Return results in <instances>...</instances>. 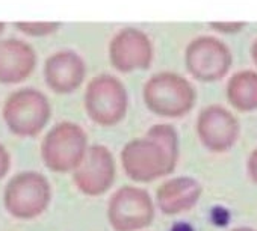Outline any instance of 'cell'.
<instances>
[{"mask_svg":"<svg viewBox=\"0 0 257 231\" xmlns=\"http://www.w3.org/2000/svg\"><path fill=\"white\" fill-rule=\"evenodd\" d=\"M179 135L171 124H155L146 136L128 141L121 151L124 174L135 183H152L174 172L179 162Z\"/></svg>","mask_w":257,"mask_h":231,"instance_id":"cell-1","label":"cell"},{"mask_svg":"<svg viewBox=\"0 0 257 231\" xmlns=\"http://www.w3.org/2000/svg\"><path fill=\"white\" fill-rule=\"evenodd\" d=\"M143 100L146 107L162 118H182L194 109L197 91L182 74L161 71L144 83Z\"/></svg>","mask_w":257,"mask_h":231,"instance_id":"cell-2","label":"cell"},{"mask_svg":"<svg viewBox=\"0 0 257 231\" xmlns=\"http://www.w3.org/2000/svg\"><path fill=\"white\" fill-rule=\"evenodd\" d=\"M2 118L17 138H35L52 118V104L47 95L32 86H23L11 92L2 107Z\"/></svg>","mask_w":257,"mask_h":231,"instance_id":"cell-3","label":"cell"},{"mask_svg":"<svg viewBox=\"0 0 257 231\" xmlns=\"http://www.w3.org/2000/svg\"><path fill=\"white\" fill-rule=\"evenodd\" d=\"M83 107L94 124L100 127H115L127 115V88L122 80L113 74H97L86 85Z\"/></svg>","mask_w":257,"mask_h":231,"instance_id":"cell-4","label":"cell"},{"mask_svg":"<svg viewBox=\"0 0 257 231\" xmlns=\"http://www.w3.org/2000/svg\"><path fill=\"white\" fill-rule=\"evenodd\" d=\"M88 147V135L83 127L62 121L55 124L43 138L41 159L49 171L70 174L80 165Z\"/></svg>","mask_w":257,"mask_h":231,"instance_id":"cell-5","label":"cell"},{"mask_svg":"<svg viewBox=\"0 0 257 231\" xmlns=\"http://www.w3.org/2000/svg\"><path fill=\"white\" fill-rule=\"evenodd\" d=\"M52 202V184L37 171L16 174L5 186L4 207L16 219L32 220L41 216Z\"/></svg>","mask_w":257,"mask_h":231,"instance_id":"cell-6","label":"cell"},{"mask_svg":"<svg viewBox=\"0 0 257 231\" xmlns=\"http://www.w3.org/2000/svg\"><path fill=\"white\" fill-rule=\"evenodd\" d=\"M155 219L150 193L137 186H122L109 199L107 220L113 231H141Z\"/></svg>","mask_w":257,"mask_h":231,"instance_id":"cell-7","label":"cell"},{"mask_svg":"<svg viewBox=\"0 0 257 231\" xmlns=\"http://www.w3.org/2000/svg\"><path fill=\"white\" fill-rule=\"evenodd\" d=\"M228 46L212 35H200L189 41L185 50L188 73L200 82H216L227 76L231 68Z\"/></svg>","mask_w":257,"mask_h":231,"instance_id":"cell-8","label":"cell"},{"mask_svg":"<svg viewBox=\"0 0 257 231\" xmlns=\"http://www.w3.org/2000/svg\"><path fill=\"white\" fill-rule=\"evenodd\" d=\"M116 166L112 151L101 144L88 147L80 165L73 171V183L86 196L104 195L115 181Z\"/></svg>","mask_w":257,"mask_h":231,"instance_id":"cell-9","label":"cell"},{"mask_svg":"<svg viewBox=\"0 0 257 231\" xmlns=\"http://www.w3.org/2000/svg\"><path fill=\"white\" fill-rule=\"evenodd\" d=\"M155 56L150 37L140 28L119 29L109 43V62L119 73L149 70Z\"/></svg>","mask_w":257,"mask_h":231,"instance_id":"cell-10","label":"cell"},{"mask_svg":"<svg viewBox=\"0 0 257 231\" xmlns=\"http://www.w3.org/2000/svg\"><path fill=\"white\" fill-rule=\"evenodd\" d=\"M195 130L201 145L218 154L231 150L240 135L237 118L221 104H210L198 113Z\"/></svg>","mask_w":257,"mask_h":231,"instance_id":"cell-11","label":"cell"},{"mask_svg":"<svg viewBox=\"0 0 257 231\" xmlns=\"http://www.w3.org/2000/svg\"><path fill=\"white\" fill-rule=\"evenodd\" d=\"M88 65L85 59L73 49H62L47 56L43 76L46 86L55 94H71L85 82Z\"/></svg>","mask_w":257,"mask_h":231,"instance_id":"cell-12","label":"cell"},{"mask_svg":"<svg viewBox=\"0 0 257 231\" xmlns=\"http://www.w3.org/2000/svg\"><path fill=\"white\" fill-rule=\"evenodd\" d=\"M38 65L35 49L19 38L0 40V83L16 85L31 77Z\"/></svg>","mask_w":257,"mask_h":231,"instance_id":"cell-13","label":"cell"},{"mask_svg":"<svg viewBox=\"0 0 257 231\" xmlns=\"http://www.w3.org/2000/svg\"><path fill=\"white\" fill-rule=\"evenodd\" d=\"M203 193L201 184L192 177H174L156 190V205L162 214L176 216L194 208Z\"/></svg>","mask_w":257,"mask_h":231,"instance_id":"cell-14","label":"cell"},{"mask_svg":"<svg viewBox=\"0 0 257 231\" xmlns=\"http://www.w3.org/2000/svg\"><path fill=\"white\" fill-rule=\"evenodd\" d=\"M228 103L239 112L257 109V71L242 70L234 73L225 88Z\"/></svg>","mask_w":257,"mask_h":231,"instance_id":"cell-15","label":"cell"},{"mask_svg":"<svg viewBox=\"0 0 257 231\" xmlns=\"http://www.w3.org/2000/svg\"><path fill=\"white\" fill-rule=\"evenodd\" d=\"M61 26H62L61 22H16L14 23V28L19 32L34 38L52 35L58 32Z\"/></svg>","mask_w":257,"mask_h":231,"instance_id":"cell-16","label":"cell"},{"mask_svg":"<svg viewBox=\"0 0 257 231\" xmlns=\"http://www.w3.org/2000/svg\"><path fill=\"white\" fill-rule=\"evenodd\" d=\"M245 26H246L245 22H210L209 23V28L221 34H236V32H240Z\"/></svg>","mask_w":257,"mask_h":231,"instance_id":"cell-17","label":"cell"},{"mask_svg":"<svg viewBox=\"0 0 257 231\" xmlns=\"http://www.w3.org/2000/svg\"><path fill=\"white\" fill-rule=\"evenodd\" d=\"M11 169V156L4 144H0V180L7 177Z\"/></svg>","mask_w":257,"mask_h":231,"instance_id":"cell-18","label":"cell"},{"mask_svg":"<svg viewBox=\"0 0 257 231\" xmlns=\"http://www.w3.org/2000/svg\"><path fill=\"white\" fill-rule=\"evenodd\" d=\"M246 172H248V177L251 178V181L254 184H257V148L252 150V153L249 154V157L246 160Z\"/></svg>","mask_w":257,"mask_h":231,"instance_id":"cell-19","label":"cell"},{"mask_svg":"<svg viewBox=\"0 0 257 231\" xmlns=\"http://www.w3.org/2000/svg\"><path fill=\"white\" fill-rule=\"evenodd\" d=\"M251 58H252V62L255 64L257 67V38L254 40L252 46H251Z\"/></svg>","mask_w":257,"mask_h":231,"instance_id":"cell-20","label":"cell"},{"mask_svg":"<svg viewBox=\"0 0 257 231\" xmlns=\"http://www.w3.org/2000/svg\"><path fill=\"white\" fill-rule=\"evenodd\" d=\"M231 231H257V229L248 228V226H240V228H234V229H231Z\"/></svg>","mask_w":257,"mask_h":231,"instance_id":"cell-21","label":"cell"},{"mask_svg":"<svg viewBox=\"0 0 257 231\" xmlns=\"http://www.w3.org/2000/svg\"><path fill=\"white\" fill-rule=\"evenodd\" d=\"M5 28H7V25H5L4 22H0V35H4V32H5Z\"/></svg>","mask_w":257,"mask_h":231,"instance_id":"cell-22","label":"cell"}]
</instances>
